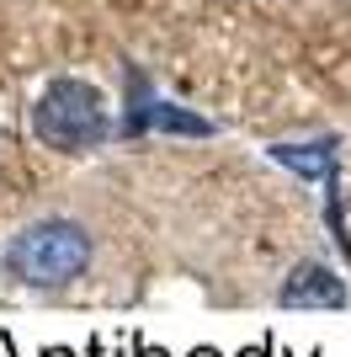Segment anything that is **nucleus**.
Segmentation results:
<instances>
[{"instance_id":"6","label":"nucleus","mask_w":351,"mask_h":357,"mask_svg":"<svg viewBox=\"0 0 351 357\" xmlns=\"http://www.w3.org/2000/svg\"><path fill=\"white\" fill-rule=\"evenodd\" d=\"M149 107H155V91H149V80L139 70H128V112H123V134L139 139L149 134Z\"/></svg>"},{"instance_id":"3","label":"nucleus","mask_w":351,"mask_h":357,"mask_svg":"<svg viewBox=\"0 0 351 357\" xmlns=\"http://www.w3.org/2000/svg\"><path fill=\"white\" fill-rule=\"evenodd\" d=\"M346 283H341L330 267L320 261H304V267H292V278L277 288V304L282 310H346Z\"/></svg>"},{"instance_id":"4","label":"nucleus","mask_w":351,"mask_h":357,"mask_svg":"<svg viewBox=\"0 0 351 357\" xmlns=\"http://www.w3.org/2000/svg\"><path fill=\"white\" fill-rule=\"evenodd\" d=\"M336 139H314V144H272V160L277 165H292L298 176L309 181H341V155H336Z\"/></svg>"},{"instance_id":"8","label":"nucleus","mask_w":351,"mask_h":357,"mask_svg":"<svg viewBox=\"0 0 351 357\" xmlns=\"http://www.w3.org/2000/svg\"><path fill=\"white\" fill-rule=\"evenodd\" d=\"M133 357H171V352H160V347H149L144 336H133Z\"/></svg>"},{"instance_id":"11","label":"nucleus","mask_w":351,"mask_h":357,"mask_svg":"<svg viewBox=\"0 0 351 357\" xmlns=\"http://www.w3.org/2000/svg\"><path fill=\"white\" fill-rule=\"evenodd\" d=\"M43 357H75V352H70V347H48Z\"/></svg>"},{"instance_id":"10","label":"nucleus","mask_w":351,"mask_h":357,"mask_svg":"<svg viewBox=\"0 0 351 357\" xmlns=\"http://www.w3.org/2000/svg\"><path fill=\"white\" fill-rule=\"evenodd\" d=\"M0 357H16V342H11V331H0Z\"/></svg>"},{"instance_id":"1","label":"nucleus","mask_w":351,"mask_h":357,"mask_svg":"<svg viewBox=\"0 0 351 357\" xmlns=\"http://www.w3.org/2000/svg\"><path fill=\"white\" fill-rule=\"evenodd\" d=\"M6 267L27 288H64L91 267V235L75 219H38L11 240Z\"/></svg>"},{"instance_id":"12","label":"nucleus","mask_w":351,"mask_h":357,"mask_svg":"<svg viewBox=\"0 0 351 357\" xmlns=\"http://www.w3.org/2000/svg\"><path fill=\"white\" fill-rule=\"evenodd\" d=\"M192 357H219V352H213V347H197V352H192Z\"/></svg>"},{"instance_id":"9","label":"nucleus","mask_w":351,"mask_h":357,"mask_svg":"<svg viewBox=\"0 0 351 357\" xmlns=\"http://www.w3.org/2000/svg\"><path fill=\"white\" fill-rule=\"evenodd\" d=\"M86 357H123V352H107V342H102V336H91V347H86Z\"/></svg>"},{"instance_id":"7","label":"nucleus","mask_w":351,"mask_h":357,"mask_svg":"<svg viewBox=\"0 0 351 357\" xmlns=\"http://www.w3.org/2000/svg\"><path fill=\"white\" fill-rule=\"evenodd\" d=\"M272 352H277V342H272V336H261V342H256V347H245L240 357H272Z\"/></svg>"},{"instance_id":"5","label":"nucleus","mask_w":351,"mask_h":357,"mask_svg":"<svg viewBox=\"0 0 351 357\" xmlns=\"http://www.w3.org/2000/svg\"><path fill=\"white\" fill-rule=\"evenodd\" d=\"M149 128H160V134H187V139H208L213 134V123L197 118V112H187V107L165 102V96H155V107H149Z\"/></svg>"},{"instance_id":"2","label":"nucleus","mask_w":351,"mask_h":357,"mask_svg":"<svg viewBox=\"0 0 351 357\" xmlns=\"http://www.w3.org/2000/svg\"><path fill=\"white\" fill-rule=\"evenodd\" d=\"M32 128L48 149H64V155H80V149H96L112 123H107V107H102V91L91 80H75V75H58L48 80L38 107H32Z\"/></svg>"}]
</instances>
